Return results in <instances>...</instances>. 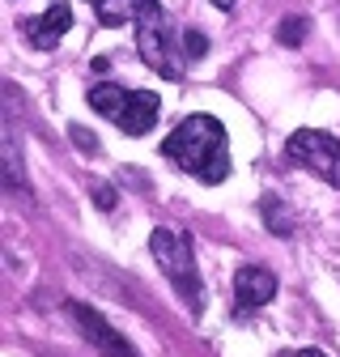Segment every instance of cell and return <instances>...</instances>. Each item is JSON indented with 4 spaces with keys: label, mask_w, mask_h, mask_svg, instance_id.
<instances>
[{
    "label": "cell",
    "mask_w": 340,
    "mask_h": 357,
    "mask_svg": "<svg viewBox=\"0 0 340 357\" xmlns=\"http://www.w3.org/2000/svg\"><path fill=\"white\" fill-rule=\"evenodd\" d=\"M162 153L200 183H226L230 178V137L212 115H187L166 137Z\"/></svg>",
    "instance_id": "cell-1"
},
{
    "label": "cell",
    "mask_w": 340,
    "mask_h": 357,
    "mask_svg": "<svg viewBox=\"0 0 340 357\" xmlns=\"http://www.w3.org/2000/svg\"><path fill=\"white\" fill-rule=\"evenodd\" d=\"M183 47H187V60H200L208 52V38L200 30H183Z\"/></svg>",
    "instance_id": "cell-13"
},
{
    "label": "cell",
    "mask_w": 340,
    "mask_h": 357,
    "mask_svg": "<svg viewBox=\"0 0 340 357\" xmlns=\"http://www.w3.org/2000/svg\"><path fill=\"white\" fill-rule=\"evenodd\" d=\"M212 5H217V9H234V5H238V0H212Z\"/></svg>",
    "instance_id": "cell-16"
},
{
    "label": "cell",
    "mask_w": 340,
    "mask_h": 357,
    "mask_svg": "<svg viewBox=\"0 0 340 357\" xmlns=\"http://www.w3.org/2000/svg\"><path fill=\"white\" fill-rule=\"evenodd\" d=\"M68 26H72V9L64 5V0H56L38 22L26 26V38H30V47H38V52H56V43L68 34Z\"/></svg>",
    "instance_id": "cell-8"
},
{
    "label": "cell",
    "mask_w": 340,
    "mask_h": 357,
    "mask_svg": "<svg viewBox=\"0 0 340 357\" xmlns=\"http://www.w3.org/2000/svg\"><path fill=\"white\" fill-rule=\"evenodd\" d=\"M137 52H141V60H145L157 77H166V81H179L183 68H187L183 34H179V26L170 22V13L157 5V0H149L145 13L137 17Z\"/></svg>",
    "instance_id": "cell-3"
},
{
    "label": "cell",
    "mask_w": 340,
    "mask_h": 357,
    "mask_svg": "<svg viewBox=\"0 0 340 357\" xmlns=\"http://www.w3.org/2000/svg\"><path fill=\"white\" fill-rule=\"evenodd\" d=\"M260 213H264V221L272 226V234H281V238H289V234H293V213H285L277 196L260 200Z\"/></svg>",
    "instance_id": "cell-11"
},
{
    "label": "cell",
    "mask_w": 340,
    "mask_h": 357,
    "mask_svg": "<svg viewBox=\"0 0 340 357\" xmlns=\"http://www.w3.org/2000/svg\"><path fill=\"white\" fill-rule=\"evenodd\" d=\"M90 5H98V0H90Z\"/></svg>",
    "instance_id": "cell-17"
},
{
    "label": "cell",
    "mask_w": 340,
    "mask_h": 357,
    "mask_svg": "<svg viewBox=\"0 0 340 357\" xmlns=\"http://www.w3.org/2000/svg\"><path fill=\"white\" fill-rule=\"evenodd\" d=\"M149 247H153V259L166 273V281L175 285V294L183 298V306L192 315L204 310V281H200V268H196V247H192V234L179 230V226H157L149 234Z\"/></svg>",
    "instance_id": "cell-2"
},
{
    "label": "cell",
    "mask_w": 340,
    "mask_h": 357,
    "mask_svg": "<svg viewBox=\"0 0 340 357\" xmlns=\"http://www.w3.org/2000/svg\"><path fill=\"white\" fill-rule=\"evenodd\" d=\"M293 357H327V353H319V349H302V353H293Z\"/></svg>",
    "instance_id": "cell-15"
},
{
    "label": "cell",
    "mask_w": 340,
    "mask_h": 357,
    "mask_svg": "<svg viewBox=\"0 0 340 357\" xmlns=\"http://www.w3.org/2000/svg\"><path fill=\"white\" fill-rule=\"evenodd\" d=\"M285 158L293 166H302L311 174H319L327 188L340 192V141L323 128H298L285 141Z\"/></svg>",
    "instance_id": "cell-5"
},
{
    "label": "cell",
    "mask_w": 340,
    "mask_h": 357,
    "mask_svg": "<svg viewBox=\"0 0 340 357\" xmlns=\"http://www.w3.org/2000/svg\"><path fill=\"white\" fill-rule=\"evenodd\" d=\"M72 319L81 324L85 340H90L102 357H141L132 344H128V340H123V336L102 319V315H98V310H90V306H81V302H77V306H72Z\"/></svg>",
    "instance_id": "cell-6"
},
{
    "label": "cell",
    "mask_w": 340,
    "mask_h": 357,
    "mask_svg": "<svg viewBox=\"0 0 340 357\" xmlns=\"http://www.w3.org/2000/svg\"><path fill=\"white\" fill-rule=\"evenodd\" d=\"M277 298V277L260 264H242L234 273V306L238 310H260Z\"/></svg>",
    "instance_id": "cell-7"
},
{
    "label": "cell",
    "mask_w": 340,
    "mask_h": 357,
    "mask_svg": "<svg viewBox=\"0 0 340 357\" xmlns=\"http://www.w3.org/2000/svg\"><path fill=\"white\" fill-rule=\"evenodd\" d=\"M5 183L13 192H26V174H22V149L13 141V128H5Z\"/></svg>",
    "instance_id": "cell-10"
},
{
    "label": "cell",
    "mask_w": 340,
    "mask_h": 357,
    "mask_svg": "<svg viewBox=\"0 0 340 357\" xmlns=\"http://www.w3.org/2000/svg\"><path fill=\"white\" fill-rule=\"evenodd\" d=\"M90 107L98 115H107L119 132H128V137H145V132L157 123L162 98L153 94V89H128V85L102 81V85L90 89Z\"/></svg>",
    "instance_id": "cell-4"
},
{
    "label": "cell",
    "mask_w": 340,
    "mask_h": 357,
    "mask_svg": "<svg viewBox=\"0 0 340 357\" xmlns=\"http://www.w3.org/2000/svg\"><path fill=\"white\" fill-rule=\"evenodd\" d=\"M94 204H98V208H115V188L98 183V188H94Z\"/></svg>",
    "instance_id": "cell-14"
},
{
    "label": "cell",
    "mask_w": 340,
    "mask_h": 357,
    "mask_svg": "<svg viewBox=\"0 0 340 357\" xmlns=\"http://www.w3.org/2000/svg\"><path fill=\"white\" fill-rule=\"evenodd\" d=\"M149 0H98V22L102 26H128V22H137L145 13Z\"/></svg>",
    "instance_id": "cell-9"
},
{
    "label": "cell",
    "mask_w": 340,
    "mask_h": 357,
    "mask_svg": "<svg viewBox=\"0 0 340 357\" xmlns=\"http://www.w3.org/2000/svg\"><path fill=\"white\" fill-rule=\"evenodd\" d=\"M307 30H311V26H307V17H285V22H281V30H277V38L285 43V47H298V43L307 38Z\"/></svg>",
    "instance_id": "cell-12"
}]
</instances>
